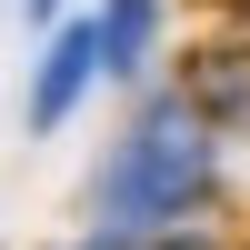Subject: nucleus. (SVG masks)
I'll list each match as a JSON object with an SVG mask.
<instances>
[{
    "label": "nucleus",
    "instance_id": "nucleus-4",
    "mask_svg": "<svg viewBox=\"0 0 250 250\" xmlns=\"http://www.w3.org/2000/svg\"><path fill=\"white\" fill-rule=\"evenodd\" d=\"M100 250H120V240H100ZM150 250H200V240H150Z\"/></svg>",
    "mask_w": 250,
    "mask_h": 250
},
{
    "label": "nucleus",
    "instance_id": "nucleus-2",
    "mask_svg": "<svg viewBox=\"0 0 250 250\" xmlns=\"http://www.w3.org/2000/svg\"><path fill=\"white\" fill-rule=\"evenodd\" d=\"M90 70H100V30H60L50 40V70H40V90H30V120H60L80 90H90Z\"/></svg>",
    "mask_w": 250,
    "mask_h": 250
},
{
    "label": "nucleus",
    "instance_id": "nucleus-1",
    "mask_svg": "<svg viewBox=\"0 0 250 250\" xmlns=\"http://www.w3.org/2000/svg\"><path fill=\"white\" fill-rule=\"evenodd\" d=\"M200 180H210V130L190 110H150L110 160V220H170L200 200Z\"/></svg>",
    "mask_w": 250,
    "mask_h": 250
},
{
    "label": "nucleus",
    "instance_id": "nucleus-5",
    "mask_svg": "<svg viewBox=\"0 0 250 250\" xmlns=\"http://www.w3.org/2000/svg\"><path fill=\"white\" fill-rule=\"evenodd\" d=\"M30 10H50V0H30Z\"/></svg>",
    "mask_w": 250,
    "mask_h": 250
},
{
    "label": "nucleus",
    "instance_id": "nucleus-3",
    "mask_svg": "<svg viewBox=\"0 0 250 250\" xmlns=\"http://www.w3.org/2000/svg\"><path fill=\"white\" fill-rule=\"evenodd\" d=\"M140 40H150V0H110V30H100V50H120V70L140 60Z\"/></svg>",
    "mask_w": 250,
    "mask_h": 250
}]
</instances>
